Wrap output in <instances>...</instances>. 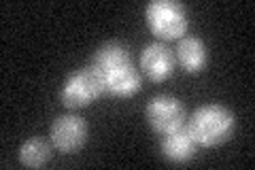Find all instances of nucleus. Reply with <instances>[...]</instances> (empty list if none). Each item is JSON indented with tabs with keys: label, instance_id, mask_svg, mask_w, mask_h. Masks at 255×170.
<instances>
[{
	"label": "nucleus",
	"instance_id": "f257e3e1",
	"mask_svg": "<svg viewBox=\"0 0 255 170\" xmlns=\"http://www.w3.org/2000/svg\"><path fill=\"white\" fill-rule=\"evenodd\" d=\"M185 128L198 147H215L234 134L236 117L228 107L217 102L202 104L185 119Z\"/></svg>",
	"mask_w": 255,
	"mask_h": 170
},
{
	"label": "nucleus",
	"instance_id": "f03ea898",
	"mask_svg": "<svg viewBox=\"0 0 255 170\" xmlns=\"http://www.w3.org/2000/svg\"><path fill=\"white\" fill-rule=\"evenodd\" d=\"M145 21L157 40H179L187 32L185 6L174 0H151L145 6Z\"/></svg>",
	"mask_w": 255,
	"mask_h": 170
},
{
	"label": "nucleus",
	"instance_id": "7ed1b4c3",
	"mask_svg": "<svg viewBox=\"0 0 255 170\" xmlns=\"http://www.w3.org/2000/svg\"><path fill=\"white\" fill-rule=\"evenodd\" d=\"M102 94H105V90H102V79L92 66L73 70L60 85V102L68 111L90 107Z\"/></svg>",
	"mask_w": 255,
	"mask_h": 170
},
{
	"label": "nucleus",
	"instance_id": "20e7f679",
	"mask_svg": "<svg viewBox=\"0 0 255 170\" xmlns=\"http://www.w3.org/2000/svg\"><path fill=\"white\" fill-rule=\"evenodd\" d=\"M145 119L151 126V130L157 132L159 136L168 134L177 128L185 126V107L179 98L168 94H157L153 98H149L145 107Z\"/></svg>",
	"mask_w": 255,
	"mask_h": 170
},
{
	"label": "nucleus",
	"instance_id": "39448f33",
	"mask_svg": "<svg viewBox=\"0 0 255 170\" xmlns=\"http://www.w3.org/2000/svg\"><path fill=\"white\" fill-rule=\"evenodd\" d=\"M49 139L53 149H58L64 156L77 153L87 141V124L77 113H66L53 119L49 128Z\"/></svg>",
	"mask_w": 255,
	"mask_h": 170
},
{
	"label": "nucleus",
	"instance_id": "423d86ee",
	"mask_svg": "<svg viewBox=\"0 0 255 170\" xmlns=\"http://www.w3.org/2000/svg\"><path fill=\"white\" fill-rule=\"evenodd\" d=\"M138 64L140 75H145L153 83H162V81L172 77L177 60H174V51L168 45L162 43V40H153V43L142 47Z\"/></svg>",
	"mask_w": 255,
	"mask_h": 170
},
{
	"label": "nucleus",
	"instance_id": "0eeeda50",
	"mask_svg": "<svg viewBox=\"0 0 255 170\" xmlns=\"http://www.w3.org/2000/svg\"><path fill=\"white\" fill-rule=\"evenodd\" d=\"M162 158L170 164H187L196 158L198 145L191 139V134L187 132L185 126L177 128L168 134H162V145H159Z\"/></svg>",
	"mask_w": 255,
	"mask_h": 170
},
{
	"label": "nucleus",
	"instance_id": "6e6552de",
	"mask_svg": "<svg viewBox=\"0 0 255 170\" xmlns=\"http://www.w3.org/2000/svg\"><path fill=\"white\" fill-rule=\"evenodd\" d=\"M174 60L179 68L187 75H200L209 66V49L204 40L198 36H183L179 38V45L174 49Z\"/></svg>",
	"mask_w": 255,
	"mask_h": 170
},
{
	"label": "nucleus",
	"instance_id": "1a4fd4ad",
	"mask_svg": "<svg viewBox=\"0 0 255 170\" xmlns=\"http://www.w3.org/2000/svg\"><path fill=\"white\" fill-rule=\"evenodd\" d=\"M90 66L100 77L109 75V72H115V70H122L126 66H132L130 49L124 43H119V40H107V43H102L94 51Z\"/></svg>",
	"mask_w": 255,
	"mask_h": 170
},
{
	"label": "nucleus",
	"instance_id": "9d476101",
	"mask_svg": "<svg viewBox=\"0 0 255 170\" xmlns=\"http://www.w3.org/2000/svg\"><path fill=\"white\" fill-rule=\"evenodd\" d=\"M100 79H102V90H105V94L111 96V98H117V100L132 98L142 87V75H140V70H136L134 66H126L122 70L109 72V75L100 77Z\"/></svg>",
	"mask_w": 255,
	"mask_h": 170
},
{
	"label": "nucleus",
	"instance_id": "9b49d317",
	"mask_svg": "<svg viewBox=\"0 0 255 170\" xmlns=\"http://www.w3.org/2000/svg\"><path fill=\"white\" fill-rule=\"evenodd\" d=\"M51 147H53V145L43 141L41 136H32V139L23 141L19 145V151H17L19 164L28 166V168H41V166H45L47 162L51 160Z\"/></svg>",
	"mask_w": 255,
	"mask_h": 170
}]
</instances>
